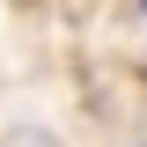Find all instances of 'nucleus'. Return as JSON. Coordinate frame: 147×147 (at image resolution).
<instances>
[{"mask_svg":"<svg viewBox=\"0 0 147 147\" xmlns=\"http://www.w3.org/2000/svg\"><path fill=\"white\" fill-rule=\"evenodd\" d=\"M140 15H147V0H140Z\"/></svg>","mask_w":147,"mask_h":147,"instance_id":"obj_1","label":"nucleus"}]
</instances>
